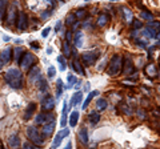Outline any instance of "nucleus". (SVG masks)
<instances>
[{
  "mask_svg": "<svg viewBox=\"0 0 160 149\" xmlns=\"http://www.w3.org/2000/svg\"><path fill=\"white\" fill-rule=\"evenodd\" d=\"M56 61L59 63V69L60 71H66V68H67V61H66V56L64 55H59L58 59H56Z\"/></svg>",
  "mask_w": 160,
  "mask_h": 149,
  "instance_id": "31",
  "label": "nucleus"
},
{
  "mask_svg": "<svg viewBox=\"0 0 160 149\" xmlns=\"http://www.w3.org/2000/svg\"><path fill=\"white\" fill-rule=\"evenodd\" d=\"M52 15V11H49V9H47V11H44L43 13H42V19L44 20V19H47V17H49Z\"/></svg>",
  "mask_w": 160,
  "mask_h": 149,
  "instance_id": "42",
  "label": "nucleus"
},
{
  "mask_svg": "<svg viewBox=\"0 0 160 149\" xmlns=\"http://www.w3.org/2000/svg\"><path fill=\"white\" fill-rule=\"evenodd\" d=\"M8 145L11 149H19L20 147V138L18 135H11L8 137Z\"/></svg>",
  "mask_w": 160,
  "mask_h": 149,
  "instance_id": "20",
  "label": "nucleus"
},
{
  "mask_svg": "<svg viewBox=\"0 0 160 149\" xmlns=\"http://www.w3.org/2000/svg\"><path fill=\"white\" fill-rule=\"evenodd\" d=\"M66 39H67V41L68 43H71V40H72V31H67V33H66Z\"/></svg>",
  "mask_w": 160,
  "mask_h": 149,
  "instance_id": "45",
  "label": "nucleus"
},
{
  "mask_svg": "<svg viewBox=\"0 0 160 149\" xmlns=\"http://www.w3.org/2000/svg\"><path fill=\"white\" fill-rule=\"evenodd\" d=\"M120 11H122V16H123L124 22H126L127 24H131L133 22V12L131 11V8L122 7V8H120Z\"/></svg>",
  "mask_w": 160,
  "mask_h": 149,
  "instance_id": "14",
  "label": "nucleus"
},
{
  "mask_svg": "<svg viewBox=\"0 0 160 149\" xmlns=\"http://www.w3.org/2000/svg\"><path fill=\"white\" fill-rule=\"evenodd\" d=\"M99 95V91H92V92H89L88 93V96H87V99L84 100V103H83V109H87V107L89 105V103H91V100L95 97V96H98Z\"/></svg>",
  "mask_w": 160,
  "mask_h": 149,
  "instance_id": "28",
  "label": "nucleus"
},
{
  "mask_svg": "<svg viewBox=\"0 0 160 149\" xmlns=\"http://www.w3.org/2000/svg\"><path fill=\"white\" fill-rule=\"evenodd\" d=\"M88 121L92 124V125H95V124H98L100 121V113L99 111H92L91 113L88 115Z\"/></svg>",
  "mask_w": 160,
  "mask_h": 149,
  "instance_id": "24",
  "label": "nucleus"
},
{
  "mask_svg": "<svg viewBox=\"0 0 160 149\" xmlns=\"http://www.w3.org/2000/svg\"><path fill=\"white\" fill-rule=\"evenodd\" d=\"M27 136L29 138V141L33 142L35 145H38L39 148L44 145V137L42 136V133L38 131V128L35 127H28L27 128Z\"/></svg>",
  "mask_w": 160,
  "mask_h": 149,
  "instance_id": "3",
  "label": "nucleus"
},
{
  "mask_svg": "<svg viewBox=\"0 0 160 149\" xmlns=\"http://www.w3.org/2000/svg\"><path fill=\"white\" fill-rule=\"evenodd\" d=\"M4 80L13 89H20L23 87V74H22V71L18 68L7 69L6 74H4Z\"/></svg>",
  "mask_w": 160,
  "mask_h": 149,
  "instance_id": "1",
  "label": "nucleus"
},
{
  "mask_svg": "<svg viewBox=\"0 0 160 149\" xmlns=\"http://www.w3.org/2000/svg\"><path fill=\"white\" fill-rule=\"evenodd\" d=\"M123 65H124V74H129L132 71H133V64L131 61V59H129L128 56L126 59H123Z\"/></svg>",
  "mask_w": 160,
  "mask_h": 149,
  "instance_id": "21",
  "label": "nucleus"
},
{
  "mask_svg": "<svg viewBox=\"0 0 160 149\" xmlns=\"http://www.w3.org/2000/svg\"><path fill=\"white\" fill-rule=\"evenodd\" d=\"M82 101H83V93H82V91H76L72 95V97H71V101H69V108H73L75 105H80Z\"/></svg>",
  "mask_w": 160,
  "mask_h": 149,
  "instance_id": "15",
  "label": "nucleus"
},
{
  "mask_svg": "<svg viewBox=\"0 0 160 149\" xmlns=\"http://www.w3.org/2000/svg\"><path fill=\"white\" fill-rule=\"evenodd\" d=\"M18 13L19 12H16L15 3L9 4V6L7 7V9H6V22H7L8 26H13V24L16 23V20H18Z\"/></svg>",
  "mask_w": 160,
  "mask_h": 149,
  "instance_id": "5",
  "label": "nucleus"
},
{
  "mask_svg": "<svg viewBox=\"0 0 160 149\" xmlns=\"http://www.w3.org/2000/svg\"><path fill=\"white\" fill-rule=\"evenodd\" d=\"M140 17L144 19L146 22H152L153 20V15L149 11H147V9H143V11L140 12Z\"/></svg>",
  "mask_w": 160,
  "mask_h": 149,
  "instance_id": "33",
  "label": "nucleus"
},
{
  "mask_svg": "<svg viewBox=\"0 0 160 149\" xmlns=\"http://www.w3.org/2000/svg\"><path fill=\"white\" fill-rule=\"evenodd\" d=\"M56 2H60V3H62V4H63L64 2H66V0H56Z\"/></svg>",
  "mask_w": 160,
  "mask_h": 149,
  "instance_id": "51",
  "label": "nucleus"
},
{
  "mask_svg": "<svg viewBox=\"0 0 160 149\" xmlns=\"http://www.w3.org/2000/svg\"><path fill=\"white\" fill-rule=\"evenodd\" d=\"M16 27L20 32L26 31L28 27V15L24 11H19L18 13V20H16Z\"/></svg>",
  "mask_w": 160,
  "mask_h": 149,
  "instance_id": "8",
  "label": "nucleus"
},
{
  "mask_svg": "<svg viewBox=\"0 0 160 149\" xmlns=\"http://www.w3.org/2000/svg\"><path fill=\"white\" fill-rule=\"evenodd\" d=\"M76 22H78V19H76V16H75V13H68L67 15V17H66V24L67 26L72 27Z\"/></svg>",
  "mask_w": 160,
  "mask_h": 149,
  "instance_id": "35",
  "label": "nucleus"
},
{
  "mask_svg": "<svg viewBox=\"0 0 160 149\" xmlns=\"http://www.w3.org/2000/svg\"><path fill=\"white\" fill-rule=\"evenodd\" d=\"M69 136V128H64L62 131H59V133H56V136H55L53 141H52V149H56L60 144H62L63 138H66Z\"/></svg>",
  "mask_w": 160,
  "mask_h": 149,
  "instance_id": "9",
  "label": "nucleus"
},
{
  "mask_svg": "<svg viewBox=\"0 0 160 149\" xmlns=\"http://www.w3.org/2000/svg\"><path fill=\"white\" fill-rule=\"evenodd\" d=\"M12 53H13V49L11 47H7L6 49H3V51L0 52V65H6V64L11 61Z\"/></svg>",
  "mask_w": 160,
  "mask_h": 149,
  "instance_id": "11",
  "label": "nucleus"
},
{
  "mask_svg": "<svg viewBox=\"0 0 160 149\" xmlns=\"http://www.w3.org/2000/svg\"><path fill=\"white\" fill-rule=\"evenodd\" d=\"M64 149H72V144H71V141H68L67 142V145H66V148Z\"/></svg>",
  "mask_w": 160,
  "mask_h": 149,
  "instance_id": "47",
  "label": "nucleus"
},
{
  "mask_svg": "<svg viewBox=\"0 0 160 149\" xmlns=\"http://www.w3.org/2000/svg\"><path fill=\"white\" fill-rule=\"evenodd\" d=\"M78 121H79V112L78 111H73L71 115H69V127H71V128L76 127Z\"/></svg>",
  "mask_w": 160,
  "mask_h": 149,
  "instance_id": "29",
  "label": "nucleus"
},
{
  "mask_svg": "<svg viewBox=\"0 0 160 149\" xmlns=\"http://www.w3.org/2000/svg\"><path fill=\"white\" fill-rule=\"evenodd\" d=\"M28 77H29V81H31L32 84H38V81L42 79V76H40V69L36 65H33L28 71Z\"/></svg>",
  "mask_w": 160,
  "mask_h": 149,
  "instance_id": "13",
  "label": "nucleus"
},
{
  "mask_svg": "<svg viewBox=\"0 0 160 149\" xmlns=\"http://www.w3.org/2000/svg\"><path fill=\"white\" fill-rule=\"evenodd\" d=\"M38 88L40 92H47L48 91V85H47V80L46 79H40L38 81Z\"/></svg>",
  "mask_w": 160,
  "mask_h": 149,
  "instance_id": "34",
  "label": "nucleus"
},
{
  "mask_svg": "<svg viewBox=\"0 0 160 149\" xmlns=\"http://www.w3.org/2000/svg\"><path fill=\"white\" fill-rule=\"evenodd\" d=\"M123 68V57L120 55H113L109 60L108 68H107V74L108 76H118Z\"/></svg>",
  "mask_w": 160,
  "mask_h": 149,
  "instance_id": "2",
  "label": "nucleus"
},
{
  "mask_svg": "<svg viewBox=\"0 0 160 149\" xmlns=\"http://www.w3.org/2000/svg\"><path fill=\"white\" fill-rule=\"evenodd\" d=\"M46 2H48V3H49V4H51V6H52V7L55 6V0H46Z\"/></svg>",
  "mask_w": 160,
  "mask_h": 149,
  "instance_id": "48",
  "label": "nucleus"
},
{
  "mask_svg": "<svg viewBox=\"0 0 160 149\" xmlns=\"http://www.w3.org/2000/svg\"><path fill=\"white\" fill-rule=\"evenodd\" d=\"M133 29L135 31H138V29H140L143 27V22H140V20H133Z\"/></svg>",
  "mask_w": 160,
  "mask_h": 149,
  "instance_id": "41",
  "label": "nucleus"
},
{
  "mask_svg": "<svg viewBox=\"0 0 160 149\" xmlns=\"http://www.w3.org/2000/svg\"><path fill=\"white\" fill-rule=\"evenodd\" d=\"M7 9V0H0V19H2L3 13H6Z\"/></svg>",
  "mask_w": 160,
  "mask_h": 149,
  "instance_id": "40",
  "label": "nucleus"
},
{
  "mask_svg": "<svg viewBox=\"0 0 160 149\" xmlns=\"http://www.w3.org/2000/svg\"><path fill=\"white\" fill-rule=\"evenodd\" d=\"M55 74H56V69H55L53 65H49L48 69H47V76H48L49 80H52V79L55 77Z\"/></svg>",
  "mask_w": 160,
  "mask_h": 149,
  "instance_id": "38",
  "label": "nucleus"
},
{
  "mask_svg": "<svg viewBox=\"0 0 160 149\" xmlns=\"http://www.w3.org/2000/svg\"><path fill=\"white\" fill-rule=\"evenodd\" d=\"M42 108L44 112H51L55 108V99L51 95H46L42 99Z\"/></svg>",
  "mask_w": 160,
  "mask_h": 149,
  "instance_id": "10",
  "label": "nucleus"
},
{
  "mask_svg": "<svg viewBox=\"0 0 160 149\" xmlns=\"http://www.w3.org/2000/svg\"><path fill=\"white\" fill-rule=\"evenodd\" d=\"M22 149H39V147L35 145V144L31 141H26V142H23Z\"/></svg>",
  "mask_w": 160,
  "mask_h": 149,
  "instance_id": "39",
  "label": "nucleus"
},
{
  "mask_svg": "<svg viewBox=\"0 0 160 149\" xmlns=\"http://www.w3.org/2000/svg\"><path fill=\"white\" fill-rule=\"evenodd\" d=\"M35 61H36V57H35V55L31 53V52H24L22 60H20V68L23 69V71L28 72L29 69H31L33 65H35Z\"/></svg>",
  "mask_w": 160,
  "mask_h": 149,
  "instance_id": "4",
  "label": "nucleus"
},
{
  "mask_svg": "<svg viewBox=\"0 0 160 149\" xmlns=\"http://www.w3.org/2000/svg\"><path fill=\"white\" fill-rule=\"evenodd\" d=\"M78 137H79V141L83 144V145H87L88 144V129L87 128H82L78 133Z\"/></svg>",
  "mask_w": 160,
  "mask_h": 149,
  "instance_id": "19",
  "label": "nucleus"
},
{
  "mask_svg": "<svg viewBox=\"0 0 160 149\" xmlns=\"http://www.w3.org/2000/svg\"><path fill=\"white\" fill-rule=\"evenodd\" d=\"M109 2H118V0H109Z\"/></svg>",
  "mask_w": 160,
  "mask_h": 149,
  "instance_id": "53",
  "label": "nucleus"
},
{
  "mask_svg": "<svg viewBox=\"0 0 160 149\" xmlns=\"http://www.w3.org/2000/svg\"><path fill=\"white\" fill-rule=\"evenodd\" d=\"M0 149H2V145H0Z\"/></svg>",
  "mask_w": 160,
  "mask_h": 149,
  "instance_id": "54",
  "label": "nucleus"
},
{
  "mask_svg": "<svg viewBox=\"0 0 160 149\" xmlns=\"http://www.w3.org/2000/svg\"><path fill=\"white\" fill-rule=\"evenodd\" d=\"M49 32H51V28H49V27H46V28L43 29V32H42V36L46 39V37L48 36V33H49Z\"/></svg>",
  "mask_w": 160,
  "mask_h": 149,
  "instance_id": "43",
  "label": "nucleus"
},
{
  "mask_svg": "<svg viewBox=\"0 0 160 149\" xmlns=\"http://www.w3.org/2000/svg\"><path fill=\"white\" fill-rule=\"evenodd\" d=\"M138 116L140 118H147V112H143V109H139V111H138Z\"/></svg>",
  "mask_w": 160,
  "mask_h": 149,
  "instance_id": "44",
  "label": "nucleus"
},
{
  "mask_svg": "<svg viewBox=\"0 0 160 149\" xmlns=\"http://www.w3.org/2000/svg\"><path fill=\"white\" fill-rule=\"evenodd\" d=\"M98 57H99L98 52H89V51L83 52L82 53V63L86 67H91V65H93V64L96 63Z\"/></svg>",
  "mask_w": 160,
  "mask_h": 149,
  "instance_id": "6",
  "label": "nucleus"
},
{
  "mask_svg": "<svg viewBox=\"0 0 160 149\" xmlns=\"http://www.w3.org/2000/svg\"><path fill=\"white\" fill-rule=\"evenodd\" d=\"M107 107H108V103H107V100H106V99L100 97V99H98V100H96V109H98L99 112H103V111H106V109H107Z\"/></svg>",
  "mask_w": 160,
  "mask_h": 149,
  "instance_id": "26",
  "label": "nucleus"
},
{
  "mask_svg": "<svg viewBox=\"0 0 160 149\" xmlns=\"http://www.w3.org/2000/svg\"><path fill=\"white\" fill-rule=\"evenodd\" d=\"M72 68H73L75 72L80 74V76H86V71H84V68H83V63H80V60L76 56H75L73 61H72Z\"/></svg>",
  "mask_w": 160,
  "mask_h": 149,
  "instance_id": "17",
  "label": "nucleus"
},
{
  "mask_svg": "<svg viewBox=\"0 0 160 149\" xmlns=\"http://www.w3.org/2000/svg\"><path fill=\"white\" fill-rule=\"evenodd\" d=\"M108 22H109V16L107 13H102L100 16L98 17V22H96V24L99 27H106L107 24H108Z\"/></svg>",
  "mask_w": 160,
  "mask_h": 149,
  "instance_id": "27",
  "label": "nucleus"
},
{
  "mask_svg": "<svg viewBox=\"0 0 160 149\" xmlns=\"http://www.w3.org/2000/svg\"><path fill=\"white\" fill-rule=\"evenodd\" d=\"M36 107H38V104L36 103H29L28 104V107H27V109H26V112H24V116H23V118L24 120H29V118H32L33 117V115H35V111H36Z\"/></svg>",
  "mask_w": 160,
  "mask_h": 149,
  "instance_id": "16",
  "label": "nucleus"
},
{
  "mask_svg": "<svg viewBox=\"0 0 160 149\" xmlns=\"http://www.w3.org/2000/svg\"><path fill=\"white\" fill-rule=\"evenodd\" d=\"M9 40H11V37L9 36H4V41H9Z\"/></svg>",
  "mask_w": 160,
  "mask_h": 149,
  "instance_id": "49",
  "label": "nucleus"
},
{
  "mask_svg": "<svg viewBox=\"0 0 160 149\" xmlns=\"http://www.w3.org/2000/svg\"><path fill=\"white\" fill-rule=\"evenodd\" d=\"M0 145H2V149H7L6 147H4V145H3V144H2V142H0Z\"/></svg>",
  "mask_w": 160,
  "mask_h": 149,
  "instance_id": "52",
  "label": "nucleus"
},
{
  "mask_svg": "<svg viewBox=\"0 0 160 149\" xmlns=\"http://www.w3.org/2000/svg\"><path fill=\"white\" fill-rule=\"evenodd\" d=\"M24 48L23 47H16L13 49V53H12V56H13V61L16 63V64H20V60H22V57H23V55H24Z\"/></svg>",
  "mask_w": 160,
  "mask_h": 149,
  "instance_id": "18",
  "label": "nucleus"
},
{
  "mask_svg": "<svg viewBox=\"0 0 160 149\" xmlns=\"http://www.w3.org/2000/svg\"><path fill=\"white\" fill-rule=\"evenodd\" d=\"M51 149H52V148H51Z\"/></svg>",
  "mask_w": 160,
  "mask_h": 149,
  "instance_id": "55",
  "label": "nucleus"
},
{
  "mask_svg": "<svg viewBox=\"0 0 160 149\" xmlns=\"http://www.w3.org/2000/svg\"><path fill=\"white\" fill-rule=\"evenodd\" d=\"M73 43H75V47L78 48H82L83 47V32L82 31H76L73 35Z\"/></svg>",
  "mask_w": 160,
  "mask_h": 149,
  "instance_id": "23",
  "label": "nucleus"
},
{
  "mask_svg": "<svg viewBox=\"0 0 160 149\" xmlns=\"http://www.w3.org/2000/svg\"><path fill=\"white\" fill-rule=\"evenodd\" d=\"M63 55H64L66 57H68L69 55H72V53H71V47H69V43H68L67 40L63 43Z\"/></svg>",
  "mask_w": 160,
  "mask_h": 149,
  "instance_id": "37",
  "label": "nucleus"
},
{
  "mask_svg": "<svg viewBox=\"0 0 160 149\" xmlns=\"http://www.w3.org/2000/svg\"><path fill=\"white\" fill-rule=\"evenodd\" d=\"M53 120H55L53 113L40 112V113H38V116L35 117V124H36V125H44V124H47L49 121H53Z\"/></svg>",
  "mask_w": 160,
  "mask_h": 149,
  "instance_id": "7",
  "label": "nucleus"
},
{
  "mask_svg": "<svg viewBox=\"0 0 160 149\" xmlns=\"http://www.w3.org/2000/svg\"><path fill=\"white\" fill-rule=\"evenodd\" d=\"M56 85H58V88H56V97L58 99H60L63 96V89H64V87H63V81H62V79H59L58 80V83H56Z\"/></svg>",
  "mask_w": 160,
  "mask_h": 149,
  "instance_id": "36",
  "label": "nucleus"
},
{
  "mask_svg": "<svg viewBox=\"0 0 160 149\" xmlns=\"http://www.w3.org/2000/svg\"><path fill=\"white\" fill-rule=\"evenodd\" d=\"M60 29H62V22L59 20V22L56 23V26H55V31H56V32H59Z\"/></svg>",
  "mask_w": 160,
  "mask_h": 149,
  "instance_id": "46",
  "label": "nucleus"
},
{
  "mask_svg": "<svg viewBox=\"0 0 160 149\" xmlns=\"http://www.w3.org/2000/svg\"><path fill=\"white\" fill-rule=\"evenodd\" d=\"M55 127H56V123H55V120H53V121H49V123H47V124H44L43 128H42V136H43L44 138L51 137L52 133H53V131H55Z\"/></svg>",
  "mask_w": 160,
  "mask_h": 149,
  "instance_id": "12",
  "label": "nucleus"
},
{
  "mask_svg": "<svg viewBox=\"0 0 160 149\" xmlns=\"http://www.w3.org/2000/svg\"><path fill=\"white\" fill-rule=\"evenodd\" d=\"M75 13V16H76V19L78 20H84V19H87V16H88V11L86 8H80V9H76V11L73 12Z\"/></svg>",
  "mask_w": 160,
  "mask_h": 149,
  "instance_id": "25",
  "label": "nucleus"
},
{
  "mask_svg": "<svg viewBox=\"0 0 160 149\" xmlns=\"http://www.w3.org/2000/svg\"><path fill=\"white\" fill-rule=\"evenodd\" d=\"M76 83H78L76 76L69 73L67 76V85H66V88H72V87H75V84H76Z\"/></svg>",
  "mask_w": 160,
  "mask_h": 149,
  "instance_id": "32",
  "label": "nucleus"
},
{
  "mask_svg": "<svg viewBox=\"0 0 160 149\" xmlns=\"http://www.w3.org/2000/svg\"><path fill=\"white\" fill-rule=\"evenodd\" d=\"M146 73L148 74L149 77H155L158 74L156 65H155V64H148V65L146 67Z\"/></svg>",
  "mask_w": 160,
  "mask_h": 149,
  "instance_id": "30",
  "label": "nucleus"
},
{
  "mask_svg": "<svg viewBox=\"0 0 160 149\" xmlns=\"http://www.w3.org/2000/svg\"><path fill=\"white\" fill-rule=\"evenodd\" d=\"M79 87H80V83H79V81H78V83H76V84H75V88H76V89H79Z\"/></svg>",
  "mask_w": 160,
  "mask_h": 149,
  "instance_id": "50",
  "label": "nucleus"
},
{
  "mask_svg": "<svg viewBox=\"0 0 160 149\" xmlns=\"http://www.w3.org/2000/svg\"><path fill=\"white\" fill-rule=\"evenodd\" d=\"M67 109H68L67 101H64V103H63V112H62V118H60V127H62V128H66V125H67V120H68V116H67Z\"/></svg>",
  "mask_w": 160,
  "mask_h": 149,
  "instance_id": "22",
  "label": "nucleus"
}]
</instances>
